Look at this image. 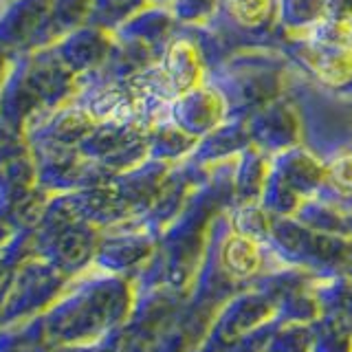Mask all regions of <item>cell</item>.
<instances>
[{
	"instance_id": "1",
	"label": "cell",
	"mask_w": 352,
	"mask_h": 352,
	"mask_svg": "<svg viewBox=\"0 0 352 352\" xmlns=\"http://www.w3.org/2000/svg\"><path fill=\"white\" fill-rule=\"evenodd\" d=\"M62 271L38 256H31L16 269L0 304V326L20 324L40 317L58 300Z\"/></svg>"
},
{
	"instance_id": "2",
	"label": "cell",
	"mask_w": 352,
	"mask_h": 352,
	"mask_svg": "<svg viewBox=\"0 0 352 352\" xmlns=\"http://www.w3.org/2000/svg\"><path fill=\"white\" fill-rule=\"evenodd\" d=\"M11 55L9 51H5L3 47H0V82H3V77H5V73H7V69H9V62H11Z\"/></svg>"
},
{
	"instance_id": "3",
	"label": "cell",
	"mask_w": 352,
	"mask_h": 352,
	"mask_svg": "<svg viewBox=\"0 0 352 352\" xmlns=\"http://www.w3.org/2000/svg\"><path fill=\"white\" fill-rule=\"evenodd\" d=\"M0 3H5V0H0Z\"/></svg>"
}]
</instances>
